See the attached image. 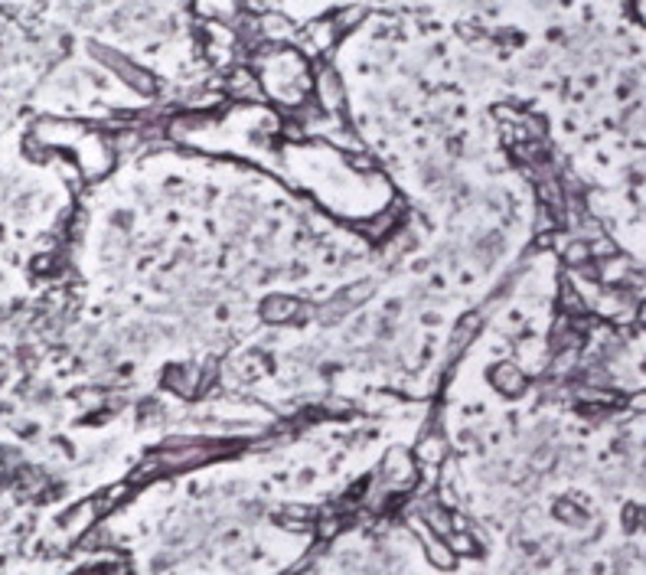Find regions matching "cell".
Instances as JSON below:
<instances>
[{"instance_id": "cell-13", "label": "cell", "mask_w": 646, "mask_h": 575, "mask_svg": "<svg viewBox=\"0 0 646 575\" xmlns=\"http://www.w3.org/2000/svg\"><path fill=\"white\" fill-rule=\"evenodd\" d=\"M190 10L203 20V24H226L236 30V24L242 20L245 0H190Z\"/></svg>"}, {"instance_id": "cell-2", "label": "cell", "mask_w": 646, "mask_h": 575, "mask_svg": "<svg viewBox=\"0 0 646 575\" xmlns=\"http://www.w3.org/2000/svg\"><path fill=\"white\" fill-rule=\"evenodd\" d=\"M232 452H238V442H222L209 435H170L151 454L160 464V474H186V471H199L213 461L228 458Z\"/></svg>"}, {"instance_id": "cell-16", "label": "cell", "mask_w": 646, "mask_h": 575, "mask_svg": "<svg viewBox=\"0 0 646 575\" xmlns=\"http://www.w3.org/2000/svg\"><path fill=\"white\" fill-rule=\"evenodd\" d=\"M343 527H346V516L336 514V510H323V514H317V523H313L311 537L317 539V543H334V539L343 533Z\"/></svg>"}, {"instance_id": "cell-17", "label": "cell", "mask_w": 646, "mask_h": 575, "mask_svg": "<svg viewBox=\"0 0 646 575\" xmlns=\"http://www.w3.org/2000/svg\"><path fill=\"white\" fill-rule=\"evenodd\" d=\"M552 514H556L558 523H565V527H571V529H585L588 523H591V520H588V514H585V506L575 504V500H568V497L556 500Z\"/></svg>"}, {"instance_id": "cell-12", "label": "cell", "mask_w": 646, "mask_h": 575, "mask_svg": "<svg viewBox=\"0 0 646 575\" xmlns=\"http://www.w3.org/2000/svg\"><path fill=\"white\" fill-rule=\"evenodd\" d=\"M483 317L487 314L473 311V314H464L454 327H450L448 340H444V363H457L467 350H471L473 340H477L480 330H483Z\"/></svg>"}, {"instance_id": "cell-1", "label": "cell", "mask_w": 646, "mask_h": 575, "mask_svg": "<svg viewBox=\"0 0 646 575\" xmlns=\"http://www.w3.org/2000/svg\"><path fill=\"white\" fill-rule=\"evenodd\" d=\"M251 69L259 72L265 101L297 112L311 101L313 89V62L297 47H261L255 49Z\"/></svg>"}, {"instance_id": "cell-8", "label": "cell", "mask_w": 646, "mask_h": 575, "mask_svg": "<svg viewBox=\"0 0 646 575\" xmlns=\"http://www.w3.org/2000/svg\"><path fill=\"white\" fill-rule=\"evenodd\" d=\"M411 452H415V458H418L421 471L444 468V464L450 461V438H448V431L438 429V425H425V429L418 431V438H415Z\"/></svg>"}, {"instance_id": "cell-3", "label": "cell", "mask_w": 646, "mask_h": 575, "mask_svg": "<svg viewBox=\"0 0 646 575\" xmlns=\"http://www.w3.org/2000/svg\"><path fill=\"white\" fill-rule=\"evenodd\" d=\"M89 49H91V59L99 62L101 69L111 72V76L118 79L124 89H131V92L141 95V99L157 95V89H160L157 76H154L151 69H144L141 62H134L131 56H124V53H118V49L105 47V43H91Z\"/></svg>"}, {"instance_id": "cell-4", "label": "cell", "mask_w": 646, "mask_h": 575, "mask_svg": "<svg viewBox=\"0 0 646 575\" xmlns=\"http://www.w3.org/2000/svg\"><path fill=\"white\" fill-rule=\"evenodd\" d=\"M421 481V464L411 448L392 445L379 461V484L388 494H411Z\"/></svg>"}, {"instance_id": "cell-10", "label": "cell", "mask_w": 646, "mask_h": 575, "mask_svg": "<svg viewBox=\"0 0 646 575\" xmlns=\"http://www.w3.org/2000/svg\"><path fill=\"white\" fill-rule=\"evenodd\" d=\"M487 383H490V389L506 396V399H519V396L529 392L533 376L525 373V369L510 357V360H496L493 367L487 369Z\"/></svg>"}, {"instance_id": "cell-18", "label": "cell", "mask_w": 646, "mask_h": 575, "mask_svg": "<svg viewBox=\"0 0 646 575\" xmlns=\"http://www.w3.org/2000/svg\"><path fill=\"white\" fill-rule=\"evenodd\" d=\"M633 14H637V20L646 27V0H633Z\"/></svg>"}, {"instance_id": "cell-14", "label": "cell", "mask_w": 646, "mask_h": 575, "mask_svg": "<svg viewBox=\"0 0 646 575\" xmlns=\"http://www.w3.org/2000/svg\"><path fill=\"white\" fill-rule=\"evenodd\" d=\"M259 39L261 47H291V43H297L294 20L278 10H265V14H259Z\"/></svg>"}, {"instance_id": "cell-19", "label": "cell", "mask_w": 646, "mask_h": 575, "mask_svg": "<svg viewBox=\"0 0 646 575\" xmlns=\"http://www.w3.org/2000/svg\"><path fill=\"white\" fill-rule=\"evenodd\" d=\"M630 409H637V412H646V392H637V396H633Z\"/></svg>"}, {"instance_id": "cell-20", "label": "cell", "mask_w": 646, "mask_h": 575, "mask_svg": "<svg viewBox=\"0 0 646 575\" xmlns=\"http://www.w3.org/2000/svg\"><path fill=\"white\" fill-rule=\"evenodd\" d=\"M637 324L640 327H646V301H640L637 304Z\"/></svg>"}, {"instance_id": "cell-7", "label": "cell", "mask_w": 646, "mask_h": 575, "mask_svg": "<svg viewBox=\"0 0 646 575\" xmlns=\"http://www.w3.org/2000/svg\"><path fill=\"white\" fill-rule=\"evenodd\" d=\"M311 101L323 115H343V112H346V85H343L336 66H330V62H313Z\"/></svg>"}, {"instance_id": "cell-5", "label": "cell", "mask_w": 646, "mask_h": 575, "mask_svg": "<svg viewBox=\"0 0 646 575\" xmlns=\"http://www.w3.org/2000/svg\"><path fill=\"white\" fill-rule=\"evenodd\" d=\"M317 314V307L307 304L304 298L288 292H271L259 301V317L268 327H291V324H304Z\"/></svg>"}, {"instance_id": "cell-6", "label": "cell", "mask_w": 646, "mask_h": 575, "mask_svg": "<svg viewBox=\"0 0 646 575\" xmlns=\"http://www.w3.org/2000/svg\"><path fill=\"white\" fill-rule=\"evenodd\" d=\"M216 369L209 363H170L160 376L164 389L180 396V399H196L199 392L206 389L209 383H216Z\"/></svg>"}, {"instance_id": "cell-15", "label": "cell", "mask_w": 646, "mask_h": 575, "mask_svg": "<svg viewBox=\"0 0 646 575\" xmlns=\"http://www.w3.org/2000/svg\"><path fill=\"white\" fill-rule=\"evenodd\" d=\"M330 20H334V27L340 30V37H346V33L359 30V27L369 20V7H365V4H343V7H336L334 14H330Z\"/></svg>"}, {"instance_id": "cell-11", "label": "cell", "mask_w": 646, "mask_h": 575, "mask_svg": "<svg viewBox=\"0 0 646 575\" xmlns=\"http://www.w3.org/2000/svg\"><path fill=\"white\" fill-rule=\"evenodd\" d=\"M101 520H105V514H101L99 497H85L62 516V537H66L69 543H82Z\"/></svg>"}, {"instance_id": "cell-9", "label": "cell", "mask_w": 646, "mask_h": 575, "mask_svg": "<svg viewBox=\"0 0 646 575\" xmlns=\"http://www.w3.org/2000/svg\"><path fill=\"white\" fill-rule=\"evenodd\" d=\"M340 39L343 37L334 27V20L323 16V20H313V24H307L304 30L297 33V49H301L311 62H323V56H327Z\"/></svg>"}]
</instances>
